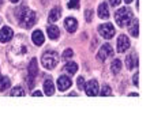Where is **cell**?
Here are the masks:
<instances>
[{"label": "cell", "mask_w": 150, "mask_h": 132, "mask_svg": "<svg viewBox=\"0 0 150 132\" xmlns=\"http://www.w3.org/2000/svg\"><path fill=\"white\" fill-rule=\"evenodd\" d=\"M28 41L25 37L19 35L16 37L15 41L8 47L7 49V57L14 66H19L21 63H23L26 53H28Z\"/></svg>", "instance_id": "obj_1"}, {"label": "cell", "mask_w": 150, "mask_h": 132, "mask_svg": "<svg viewBox=\"0 0 150 132\" xmlns=\"http://www.w3.org/2000/svg\"><path fill=\"white\" fill-rule=\"evenodd\" d=\"M16 16H18V19H19V25L23 29H30V27L34 26L37 20V15L36 12L32 11V10H29L26 7H22L19 11L16 12Z\"/></svg>", "instance_id": "obj_2"}, {"label": "cell", "mask_w": 150, "mask_h": 132, "mask_svg": "<svg viewBox=\"0 0 150 132\" xmlns=\"http://www.w3.org/2000/svg\"><path fill=\"white\" fill-rule=\"evenodd\" d=\"M41 63L47 70H53L57 63H59V54L53 51H47L44 52L42 57H41Z\"/></svg>", "instance_id": "obj_3"}, {"label": "cell", "mask_w": 150, "mask_h": 132, "mask_svg": "<svg viewBox=\"0 0 150 132\" xmlns=\"http://www.w3.org/2000/svg\"><path fill=\"white\" fill-rule=\"evenodd\" d=\"M115 19L120 27H124L132 20V12L130 8H120L115 12Z\"/></svg>", "instance_id": "obj_4"}, {"label": "cell", "mask_w": 150, "mask_h": 132, "mask_svg": "<svg viewBox=\"0 0 150 132\" xmlns=\"http://www.w3.org/2000/svg\"><path fill=\"white\" fill-rule=\"evenodd\" d=\"M38 74V64H37V59H32L28 66V75H29V89L34 87V79Z\"/></svg>", "instance_id": "obj_5"}, {"label": "cell", "mask_w": 150, "mask_h": 132, "mask_svg": "<svg viewBox=\"0 0 150 132\" xmlns=\"http://www.w3.org/2000/svg\"><path fill=\"white\" fill-rule=\"evenodd\" d=\"M98 33L103 38H112L115 35V27L112 23H104V25H100L98 26Z\"/></svg>", "instance_id": "obj_6"}, {"label": "cell", "mask_w": 150, "mask_h": 132, "mask_svg": "<svg viewBox=\"0 0 150 132\" xmlns=\"http://www.w3.org/2000/svg\"><path fill=\"white\" fill-rule=\"evenodd\" d=\"M98 90H100V86H98V82L96 79H91V80L87 82V85H85V91L89 97H96L98 94Z\"/></svg>", "instance_id": "obj_7"}, {"label": "cell", "mask_w": 150, "mask_h": 132, "mask_svg": "<svg viewBox=\"0 0 150 132\" xmlns=\"http://www.w3.org/2000/svg\"><path fill=\"white\" fill-rule=\"evenodd\" d=\"M113 54V49H112V47L109 45V44H104L103 47L100 48L98 51V54H97V59H98L100 61H105L109 56H112Z\"/></svg>", "instance_id": "obj_8"}, {"label": "cell", "mask_w": 150, "mask_h": 132, "mask_svg": "<svg viewBox=\"0 0 150 132\" xmlns=\"http://www.w3.org/2000/svg\"><path fill=\"white\" fill-rule=\"evenodd\" d=\"M128 48H130V40H128L127 35L122 34L117 38V52L119 53H124Z\"/></svg>", "instance_id": "obj_9"}, {"label": "cell", "mask_w": 150, "mask_h": 132, "mask_svg": "<svg viewBox=\"0 0 150 132\" xmlns=\"http://www.w3.org/2000/svg\"><path fill=\"white\" fill-rule=\"evenodd\" d=\"M12 37H14V31H12L11 27H1V30H0V42H8V41L12 40Z\"/></svg>", "instance_id": "obj_10"}, {"label": "cell", "mask_w": 150, "mask_h": 132, "mask_svg": "<svg viewBox=\"0 0 150 132\" xmlns=\"http://www.w3.org/2000/svg\"><path fill=\"white\" fill-rule=\"evenodd\" d=\"M72 85V82L71 79L68 78V76H60L59 79H57V87H59L60 91H66L67 89H70Z\"/></svg>", "instance_id": "obj_11"}, {"label": "cell", "mask_w": 150, "mask_h": 132, "mask_svg": "<svg viewBox=\"0 0 150 132\" xmlns=\"http://www.w3.org/2000/svg\"><path fill=\"white\" fill-rule=\"evenodd\" d=\"M126 66H127V68H128V70H132L134 67L138 66V56H137V53H135V52H132V53H130L128 56H127Z\"/></svg>", "instance_id": "obj_12"}, {"label": "cell", "mask_w": 150, "mask_h": 132, "mask_svg": "<svg viewBox=\"0 0 150 132\" xmlns=\"http://www.w3.org/2000/svg\"><path fill=\"white\" fill-rule=\"evenodd\" d=\"M64 27H66V30L68 33H74L76 30V27H78V22L75 18H66L64 20Z\"/></svg>", "instance_id": "obj_13"}, {"label": "cell", "mask_w": 150, "mask_h": 132, "mask_svg": "<svg viewBox=\"0 0 150 132\" xmlns=\"http://www.w3.org/2000/svg\"><path fill=\"white\" fill-rule=\"evenodd\" d=\"M32 40H33V42L36 44L37 47H41V45L44 44V41H45V38H44V34H42V31H41V30L33 31Z\"/></svg>", "instance_id": "obj_14"}, {"label": "cell", "mask_w": 150, "mask_h": 132, "mask_svg": "<svg viewBox=\"0 0 150 132\" xmlns=\"http://www.w3.org/2000/svg\"><path fill=\"white\" fill-rule=\"evenodd\" d=\"M44 93L47 94V95H53L55 87H53L52 79H45V80H44Z\"/></svg>", "instance_id": "obj_15"}, {"label": "cell", "mask_w": 150, "mask_h": 132, "mask_svg": "<svg viewBox=\"0 0 150 132\" xmlns=\"http://www.w3.org/2000/svg\"><path fill=\"white\" fill-rule=\"evenodd\" d=\"M48 37L51 40H56V38H59V35H60V30H59V27L55 26V25H51V26H48Z\"/></svg>", "instance_id": "obj_16"}, {"label": "cell", "mask_w": 150, "mask_h": 132, "mask_svg": "<svg viewBox=\"0 0 150 132\" xmlns=\"http://www.w3.org/2000/svg\"><path fill=\"white\" fill-rule=\"evenodd\" d=\"M98 16L101 19H108L109 18V10H108L107 3H101L98 6Z\"/></svg>", "instance_id": "obj_17"}, {"label": "cell", "mask_w": 150, "mask_h": 132, "mask_svg": "<svg viewBox=\"0 0 150 132\" xmlns=\"http://www.w3.org/2000/svg\"><path fill=\"white\" fill-rule=\"evenodd\" d=\"M62 10H60L59 7H55L53 10L51 11V14H49V16H48V22H51V23H53V22H56V20L60 18V15H62Z\"/></svg>", "instance_id": "obj_18"}, {"label": "cell", "mask_w": 150, "mask_h": 132, "mask_svg": "<svg viewBox=\"0 0 150 132\" xmlns=\"http://www.w3.org/2000/svg\"><path fill=\"white\" fill-rule=\"evenodd\" d=\"M76 71H78V66H76L75 63H67V64L64 66V72L68 75H74Z\"/></svg>", "instance_id": "obj_19"}, {"label": "cell", "mask_w": 150, "mask_h": 132, "mask_svg": "<svg viewBox=\"0 0 150 132\" xmlns=\"http://www.w3.org/2000/svg\"><path fill=\"white\" fill-rule=\"evenodd\" d=\"M10 95H11V97H23V95H26V91L23 90V87L16 86V87H14V89L11 90Z\"/></svg>", "instance_id": "obj_20"}, {"label": "cell", "mask_w": 150, "mask_h": 132, "mask_svg": "<svg viewBox=\"0 0 150 132\" xmlns=\"http://www.w3.org/2000/svg\"><path fill=\"white\" fill-rule=\"evenodd\" d=\"M10 86H11V80H10L8 76H1V78H0V91L7 90Z\"/></svg>", "instance_id": "obj_21"}, {"label": "cell", "mask_w": 150, "mask_h": 132, "mask_svg": "<svg viewBox=\"0 0 150 132\" xmlns=\"http://www.w3.org/2000/svg\"><path fill=\"white\" fill-rule=\"evenodd\" d=\"M128 25H130V34L132 37H138V20H131Z\"/></svg>", "instance_id": "obj_22"}, {"label": "cell", "mask_w": 150, "mask_h": 132, "mask_svg": "<svg viewBox=\"0 0 150 132\" xmlns=\"http://www.w3.org/2000/svg\"><path fill=\"white\" fill-rule=\"evenodd\" d=\"M111 68H112V72L113 74H119L120 72V70H122V61L120 60H113L112 61V64H111Z\"/></svg>", "instance_id": "obj_23"}, {"label": "cell", "mask_w": 150, "mask_h": 132, "mask_svg": "<svg viewBox=\"0 0 150 132\" xmlns=\"http://www.w3.org/2000/svg\"><path fill=\"white\" fill-rule=\"evenodd\" d=\"M112 90H111V87L109 86H104L103 87V90H101V95L103 97H109V95H112Z\"/></svg>", "instance_id": "obj_24"}, {"label": "cell", "mask_w": 150, "mask_h": 132, "mask_svg": "<svg viewBox=\"0 0 150 132\" xmlns=\"http://www.w3.org/2000/svg\"><path fill=\"white\" fill-rule=\"evenodd\" d=\"M67 7L68 8H78L79 7V0H68Z\"/></svg>", "instance_id": "obj_25"}, {"label": "cell", "mask_w": 150, "mask_h": 132, "mask_svg": "<svg viewBox=\"0 0 150 132\" xmlns=\"http://www.w3.org/2000/svg\"><path fill=\"white\" fill-rule=\"evenodd\" d=\"M72 56H74V52H72V49H66L63 53V59L64 60H68V59H71Z\"/></svg>", "instance_id": "obj_26"}, {"label": "cell", "mask_w": 150, "mask_h": 132, "mask_svg": "<svg viewBox=\"0 0 150 132\" xmlns=\"http://www.w3.org/2000/svg\"><path fill=\"white\" fill-rule=\"evenodd\" d=\"M76 85H78V87L81 90H83L85 89V79H83L82 76H79V78L76 79Z\"/></svg>", "instance_id": "obj_27"}, {"label": "cell", "mask_w": 150, "mask_h": 132, "mask_svg": "<svg viewBox=\"0 0 150 132\" xmlns=\"http://www.w3.org/2000/svg\"><path fill=\"white\" fill-rule=\"evenodd\" d=\"M85 16H86V22H91V19H93V11L91 10H86L85 11Z\"/></svg>", "instance_id": "obj_28"}, {"label": "cell", "mask_w": 150, "mask_h": 132, "mask_svg": "<svg viewBox=\"0 0 150 132\" xmlns=\"http://www.w3.org/2000/svg\"><path fill=\"white\" fill-rule=\"evenodd\" d=\"M109 3H111L113 7H116V6H119V4L122 3V0H109Z\"/></svg>", "instance_id": "obj_29"}, {"label": "cell", "mask_w": 150, "mask_h": 132, "mask_svg": "<svg viewBox=\"0 0 150 132\" xmlns=\"http://www.w3.org/2000/svg\"><path fill=\"white\" fill-rule=\"evenodd\" d=\"M138 76H139V74H138V72H137V74L134 75V78H132V80H134L135 86H138Z\"/></svg>", "instance_id": "obj_30"}, {"label": "cell", "mask_w": 150, "mask_h": 132, "mask_svg": "<svg viewBox=\"0 0 150 132\" xmlns=\"http://www.w3.org/2000/svg\"><path fill=\"white\" fill-rule=\"evenodd\" d=\"M41 95H42V93L38 91V90H37V91H33V97H41Z\"/></svg>", "instance_id": "obj_31"}, {"label": "cell", "mask_w": 150, "mask_h": 132, "mask_svg": "<svg viewBox=\"0 0 150 132\" xmlns=\"http://www.w3.org/2000/svg\"><path fill=\"white\" fill-rule=\"evenodd\" d=\"M124 1H126V3H127V4H130V3H131V1H132V0H124Z\"/></svg>", "instance_id": "obj_32"}, {"label": "cell", "mask_w": 150, "mask_h": 132, "mask_svg": "<svg viewBox=\"0 0 150 132\" xmlns=\"http://www.w3.org/2000/svg\"><path fill=\"white\" fill-rule=\"evenodd\" d=\"M48 1H52V0H42V3H48Z\"/></svg>", "instance_id": "obj_33"}, {"label": "cell", "mask_w": 150, "mask_h": 132, "mask_svg": "<svg viewBox=\"0 0 150 132\" xmlns=\"http://www.w3.org/2000/svg\"><path fill=\"white\" fill-rule=\"evenodd\" d=\"M12 3H18V1H19V0H11Z\"/></svg>", "instance_id": "obj_34"}]
</instances>
